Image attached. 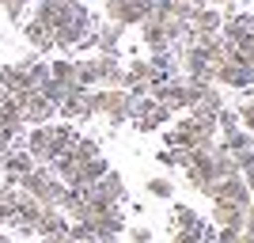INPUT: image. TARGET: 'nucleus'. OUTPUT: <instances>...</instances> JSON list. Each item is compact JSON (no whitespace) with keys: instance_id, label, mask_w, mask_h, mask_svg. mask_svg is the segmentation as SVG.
Here are the masks:
<instances>
[{"instance_id":"30","label":"nucleus","mask_w":254,"mask_h":243,"mask_svg":"<svg viewBox=\"0 0 254 243\" xmlns=\"http://www.w3.org/2000/svg\"><path fill=\"white\" fill-rule=\"evenodd\" d=\"M72 87H76V84H72ZM38 95H42L46 103H53V106H57L64 95H68V84H61V80H53V76H50L46 84H38Z\"/></svg>"},{"instance_id":"31","label":"nucleus","mask_w":254,"mask_h":243,"mask_svg":"<svg viewBox=\"0 0 254 243\" xmlns=\"http://www.w3.org/2000/svg\"><path fill=\"white\" fill-rule=\"evenodd\" d=\"M224 152H243V148H254V133H247V129H235V133H228V137L220 141Z\"/></svg>"},{"instance_id":"23","label":"nucleus","mask_w":254,"mask_h":243,"mask_svg":"<svg viewBox=\"0 0 254 243\" xmlns=\"http://www.w3.org/2000/svg\"><path fill=\"white\" fill-rule=\"evenodd\" d=\"M190 110H193V114H209V118H216V114L224 110V91H220L216 84H205V87H201V95H197V103H193Z\"/></svg>"},{"instance_id":"26","label":"nucleus","mask_w":254,"mask_h":243,"mask_svg":"<svg viewBox=\"0 0 254 243\" xmlns=\"http://www.w3.org/2000/svg\"><path fill=\"white\" fill-rule=\"evenodd\" d=\"M76 87H99V61L91 57H76Z\"/></svg>"},{"instance_id":"47","label":"nucleus","mask_w":254,"mask_h":243,"mask_svg":"<svg viewBox=\"0 0 254 243\" xmlns=\"http://www.w3.org/2000/svg\"><path fill=\"white\" fill-rule=\"evenodd\" d=\"M19 4H34V0H19Z\"/></svg>"},{"instance_id":"25","label":"nucleus","mask_w":254,"mask_h":243,"mask_svg":"<svg viewBox=\"0 0 254 243\" xmlns=\"http://www.w3.org/2000/svg\"><path fill=\"white\" fill-rule=\"evenodd\" d=\"M197 50L209 57V65H220L228 57V42H224L220 34H197Z\"/></svg>"},{"instance_id":"6","label":"nucleus","mask_w":254,"mask_h":243,"mask_svg":"<svg viewBox=\"0 0 254 243\" xmlns=\"http://www.w3.org/2000/svg\"><path fill=\"white\" fill-rule=\"evenodd\" d=\"M87 221L95 224V243H118L122 232H126V213L118 209V205H106V209L91 213Z\"/></svg>"},{"instance_id":"18","label":"nucleus","mask_w":254,"mask_h":243,"mask_svg":"<svg viewBox=\"0 0 254 243\" xmlns=\"http://www.w3.org/2000/svg\"><path fill=\"white\" fill-rule=\"evenodd\" d=\"M23 148L34 156V163H50V160H53V152H50V126H31Z\"/></svg>"},{"instance_id":"46","label":"nucleus","mask_w":254,"mask_h":243,"mask_svg":"<svg viewBox=\"0 0 254 243\" xmlns=\"http://www.w3.org/2000/svg\"><path fill=\"white\" fill-rule=\"evenodd\" d=\"M0 186H4V171H0Z\"/></svg>"},{"instance_id":"16","label":"nucleus","mask_w":254,"mask_h":243,"mask_svg":"<svg viewBox=\"0 0 254 243\" xmlns=\"http://www.w3.org/2000/svg\"><path fill=\"white\" fill-rule=\"evenodd\" d=\"M31 84V73L23 69L19 61H8V65H0V91H8V95H15V91H27Z\"/></svg>"},{"instance_id":"42","label":"nucleus","mask_w":254,"mask_h":243,"mask_svg":"<svg viewBox=\"0 0 254 243\" xmlns=\"http://www.w3.org/2000/svg\"><path fill=\"white\" fill-rule=\"evenodd\" d=\"M64 236H50V240H38V243H61Z\"/></svg>"},{"instance_id":"19","label":"nucleus","mask_w":254,"mask_h":243,"mask_svg":"<svg viewBox=\"0 0 254 243\" xmlns=\"http://www.w3.org/2000/svg\"><path fill=\"white\" fill-rule=\"evenodd\" d=\"M34 236L38 240H50V236H68V217L61 209H42L38 224H34Z\"/></svg>"},{"instance_id":"7","label":"nucleus","mask_w":254,"mask_h":243,"mask_svg":"<svg viewBox=\"0 0 254 243\" xmlns=\"http://www.w3.org/2000/svg\"><path fill=\"white\" fill-rule=\"evenodd\" d=\"M57 118L61 122H91V106H87V87H68V95L57 103Z\"/></svg>"},{"instance_id":"32","label":"nucleus","mask_w":254,"mask_h":243,"mask_svg":"<svg viewBox=\"0 0 254 243\" xmlns=\"http://www.w3.org/2000/svg\"><path fill=\"white\" fill-rule=\"evenodd\" d=\"M148 194L159 201H171L175 198V182L167 179V175H156V179H148Z\"/></svg>"},{"instance_id":"8","label":"nucleus","mask_w":254,"mask_h":243,"mask_svg":"<svg viewBox=\"0 0 254 243\" xmlns=\"http://www.w3.org/2000/svg\"><path fill=\"white\" fill-rule=\"evenodd\" d=\"M106 171H110V163H106L103 156H91V160H84V163H76V171L64 179V186H68V190H87L91 182L103 179Z\"/></svg>"},{"instance_id":"38","label":"nucleus","mask_w":254,"mask_h":243,"mask_svg":"<svg viewBox=\"0 0 254 243\" xmlns=\"http://www.w3.org/2000/svg\"><path fill=\"white\" fill-rule=\"evenodd\" d=\"M156 163H159V167H179V148H163V152H156Z\"/></svg>"},{"instance_id":"22","label":"nucleus","mask_w":254,"mask_h":243,"mask_svg":"<svg viewBox=\"0 0 254 243\" xmlns=\"http://www.w3.org/2000/svg\"><path fill=\"white\" fill-rule=\"evenodd\" d=\"M23 38L34 46V53H50V50H53V31L46 27L42 19H34V15L23 23Z\"/></svg>"},{"instance_id":"2","label":"nucleus","mask_w":254,"mask_h":243,"mask_svg":"<svg viewBox=\"0 0 254 243\" xmlns=\"http://www.w3.org/2000/svg\"><path fill=\"white\" fill-rule=\"evenodd\" d=\"M15 106H19L23 114V126H50L53 118H57V106L46 103L42 95H38V87H27V91H15Z\"/></svg>"},{"instance_id":"1","label":"nucleus","mask_w":254,"mask_h":243,"mask_svg":"<svg viewBox=\"0 0 254 243\" xmlns=\"http://www.w3.org/2000/svg\"><path fill=\"white\" fill-rule=\"evenodd\" d=\"M87 106H91V114H103L110 126H126L129 122V106H133V99H129L126 87H87Z\"/></svg>"},{"instance_id":"33","label":"nucleus","mask_w":254,"mask_h":243,"mask_svg":"<svg viewBox=\"0 0 254 243\" xmlns=\"http://www.w3.org/2000/svg\"><path fill=\"white\" fill-rule=\"evenodd\" d=\"M68 240L95 243V224H91V221H68Z\"/></svg>"},{"instance_id":"17","label":"nucleus","mask_w":254,"mask_h":243,"mask_svg":"<svg viewBox=\"0 0 254 243\" xmlns=\"http://www.w3.org/2000/svg\"><path fill=\"white\" fill-rule=\"evenodd\" d=\"M190 27H193L197 34H220V27H224V11H220V8H212V4H197V8H193Z\"/></svg>"},{"instance_id":"9","label":"nucleus","mask_w":254,"mask_h":243,"mask_svg":"<svg viewBox=\"0 0 254 243\" xmlns=\"http://www.w3.org/2000/svg\"><path fill=\"white\" fill-rule=\"evenodd\" d=\"M220 38L228 46H239L247 38H254V15L251 11H228L224 15V27H220Z\"/></svg>"},{"instance_id":"29","label":"nucleus","mask_w":254,"mask_h":243,"mask_svg":"<svg viewBox=\"0 0 254 243\" xmlns=\"http://www.w3.org/2000/svg\"><path fill=\"white\" fill-rule=\"evenodd\" d=\"M50 76H53V80H61V84H68V87H72V84H76V61H72V57L50 61Z\"/></svg>"},{"instance_id":"45","label":"nucleus","mask_w":254,"mask_h":243,"mask_svg":"<svg viewBox=\"0 0 254 243\" xmlns=\"http://www.w3.org/2000/svg\"><path fill=\"white\" fill-rule=\"evenodd\" d=\"M0 243H11V240H8V236H0Z\"/></svg>"},{"instance_id":"37","label":"nucleus","mask_w":254,"mask_h":243,"mask_svg":"<svg viewBox=\"0 0 254 243\" xmlns=\"http://www.w3.org/2000/svg\"><path fill=\"white\" fill-rule=\"evenodd\" d=\"M156 236H152L148 224H137V228H129V243H152Z\"/></svg>"},{"instance_id":"35","label":"nucleus","mask_w":254,"mask_h":243,"mask_svg":"<svg viewBox=\"0 0 254 243\" xmlns=\"http://www.w3.org/2000/svg\"><path fill=\"white\" fill-rule=\"evenodd\" d=\"M216 129H220L224 137H228V133H235V129H243V126H239V114H235V110H228V106H224L220 114H216Z\"/></svg>"},{"instance_id":"40","label":"nucleus","mask_w":254,"mask_h":243,"mask_svg":"<svg viewBox=\"0 0 254 243\" xmlns=\"http://www.w3.org/2000/svg\"><path fill=\"white\" fill-rule=\"evenodd\" d=\"M243 232H247V236H254V201L243 209Z\"/></svg>"},{"instance_id":"36","label":"nucleus","mask_w":254,"mask_h":243,"mask_svg":"<svg viewBox=\"0 0 254 243\" xmlns=\"http://www.w3.org/2000/svg\"><path fill=\"white\" fill-rule=\"evenodd\" d=\"M23 8H27V4H19V0H0V11H4L11 23H19V19H23Z\"/></svg>"},{"instance_id":"10","label":"nucleus","mask_w":254,"mask_h":243,"mask_svg":"<svg viewBox=\"0 0 254 243\" xmlns=\"http://www.w3.org/2000/svg\"><path fill=\"white\" fill-rule=\"evenodd\" d=\"M31 167H34V156H31L23 145H19V148L11 145V148H8V156L0 160V171H4V182H8V186H19V179H23Z\"/></svg>"},{"instance_id":"5","label":"nucleus","mask_w":254,"mask_h":243,"mask_svg":"<svg viewBox=\"0 0 254 243\" xmlns=\"http://www.w3.org/2000/svg\"><path fill=\"white\" fill-rule=\"evenodd\" d=\"M84 194H87V201H91V205H122V201H126V179L110 167L103 179L91 182Z\"/></svg>"},{"instance_id":"39","label":"nucleus","mask_w":254,"mask_h":243,"mask_svg":"<svg viewBox=\"0 0 254 243\" xmlns=\"http://www.w3.org/2000/svg\"><path fill=\"white\" fill-rule=\"evenodd\" d=\"M239 240V228H216V243H235Z\"/></svg>"},{"instance_id":"27","label":"nucleus","mask_w":254,"mask_h":243,"mask_svg":"<svg viewBox=\"0 0 254 243\" xmlns=\"http://www.w3.org/2000/svg\"><path fill=\"white\" fill-rule=\"evenodd\" d=\"M201 221L205 217L193 209V205H175V209H171V228H197Z\"/></svg>"},{"instance_id":"12","label":"nucleus","mask_w":254,"mask_h":243,"mask_svg":"<svg viewBox=\"0 0 254 243\" xmlns=\"http://www.w3.org/2000/svg\"><path fill=\"white\" fill-rule=\"evenodd\" d=\"M99 61V87H126V65L118 53H95Z\"/></svg>"},{"instance_id":"15","label":"nucleus","mask_w":254,"mask_h":243,"mask_svg":"<svg viewBox=\"0 0 254 243\" xmlns=\"http://www.w3.org/2000/svg\"><path fill=\"white\" fill-rule=\"evenodd\" d=\"M140 42L148 46V53H163V50H171V38H167V23L163 19H144L140 23Z\"/></svg>"},{"instance_id":"43","label":"nucleus","mask_w":254,"mask_h":243,"mask_svg":"<svg viewBox=\"0 0 254 243\" xmlns=\"http://www.w3.org/2000/svg\"><path fill=\"white\" fill-rule=\"evenodd\" d=\"M182 4H193V8H197V4H201V0H182Z\"/></svg>"},{"instance_id":"41","label":"nucleus","mask_w":254,"mask_h":243,"mask_svg":"<svg viewBox=\"0 0 254 243\" xmlns=\"http://www.w3.org/2000/svg\"><path fill=\"white\" fill-rule=\"evenodd\" d=\"M232 4H239V0H216L212 8H232Z\"/></svg>"},{"instance_id":"24","label":"nucleus","mask_w":254,"mask_h":243,"mask_svg":"<svg viewBox=\"0 0 254 243\" xmlns=\"http://www.w3.org/2000/svg\"><path fill=\"white\" fill-rule=\"evenodd\" d=\"M91 156H103L99 137H76L72 145H68V152H64V160H72V163H84V160H91Z\"/></svg>"},{"instance_id":"34","label":"nucleus","mask_w":254,"mask_h":243,"mask_svg":"<svg viewBox=\"0 0 254 243\" xmlns=\"http://www.w3.org/2000/svg\"><path fill=\"white\" fill-rule=\"evenodd\" d=\"M235 114H239V126H243L247 133H254V95H251V91L243 95V103H239Z\"/></svg>"},{"instance_id":"21","label":"nucleus","mask_w":254,"mask_h":243,"mask_svg":"<svg viewBox=\"0 0 254 243\" xmlns=\"http://www.w3.org/2000/svg\"><path fill=\"white\" fill-rule=\"evenodd\" d=\"M76 137H80V133H76L72 122H50V152H53V160L64 156ZM53 160H50V163H53Z\"/></svg>"},{"instance_id":"28","label":"nucleus","mask_w":254,"mask_h":243,"mask_svg":"<svg viewBox=\"0 0 254 243\" xmlns=\"http://www.w3.org/2000/svg\"><path fill=\"white\" fill-rule=\"evenodd\" d=\"M163 122H171V110H167V106H156V110H152V114L137 118V122H133V126H137L140 133H156V129L163 126Z\"/></svg>"},{"instance_id":"3","label":"nucleus","mask_w":254,"mask_h":243,"mask_svg":"<svg viewBox=\"0 0 254 243\" xmlns=\"http://www.w3.org/2000/svg\"><path fill=\"white\" fill-rule=\"evenodd\" d=\"M106 23H122V27H140L152 15V0H103Z\"/></svg>"},{"instance_id":"14","label":"nucleus","mask_w":254,"mask_h":243,"mask_svg":"<svg viewBox=\"0 0 254 243\" xmlns=\"http://www.w3.org/2000/svg\"><path fill=\"white\" fill-rule=\"evenodd\" d=\"M212 201H232V205L247 209L254 198H251V190H247V182L239 179V175H232V179H220V182H216V194H212Z\"/></svg>"},{"instance_id":"11","label":"nucleus","mask_w":254,"mask_h":243,"mask_svg":"<svg viewBox=\"0 0 254 243\" xmlns=\"http://www.w3.org/2000/svg\"><path fill=\"white\" fill-rule=\"evenodd\" d=\"M19 133H23V114H19V106H15V99H11L8 91H0V137L19 141Z\"/></svg>"},{"instance_id":"13","label":"nucleus","mask_w":254,"mask_h":243,"mask_svg":"<svg viewBox=\"0 0 254 243\" xmlns=\"http://www.w3.org/2000/svg\"><path fill=\"white\" fill-rule=\"evenodd\" d=\"M38 217H42V205L31 198V194H23L19 190V205H15V232L19 236H34V224H38Z\"/></svg>"},{"instance_id":"4","label":"nucleus","mask_w":254,"mask_h":243,"mask_svg":"<svg viewBox=\"0 0 254 243\" xmlns=\"http://www.w3.org/2000/svg\"><path fill=\"white\" fill-rule=\"evenodd\" d=\"M212 84H216V87H235V91H247V87L254 84V73L247 69L243 61H235L232 53H228L220 65H212Z\"/></svg>"},{"instance_id":"20","label":"nucleus","mask_w":254,"mask_h":243,"mask_svg":"<svg viewBox=\"0 0 254 243\" xmlns=\"http://www.w3.org/2000/svg\"><path fill=\"white\" fill-rule=\"evenodd\" d=\"M209 224H212V228H239V232H243V209L232 205V201H212Z\"/></svg>"},{"instance_id":"44","label":"nucleus","mask_w":254,"mask_h":243,"mask_svg":"<svg viewBox=\"0 0 254 243\" xmlns=\"http://www.w3.org/2000/svg\"><path fill=\"white\" fill-rule=\"evenodd\" d=\"M61 243H80V240H68V236H64V240H61Z\"/></svg>"}]
</instances>
